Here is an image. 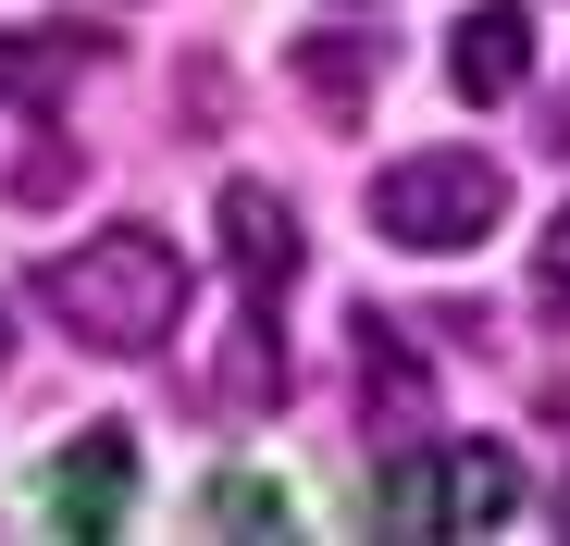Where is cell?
<instances>
[{"mask_svg": "<svg viewBox=\"0 0 570 546\" xmlns=\"http://www.w3.org/2000/svg\"><path fill=\"white\" fill-rule=\"evenodd\" d=\"M521 75H533V13L521 0H484V13L446 26V87L459 100H521Z\"/></svg>", "mask_w": 570, "mask_h": 546, "instance_id": "cell-5", "label": "cell"}, {"mask_svg": "<svg viewBox=\"0 0 570 546\" xmlns=\"http://www.w3.org/2000/svg\"><path fill=\"white\" fill-rule=\"evenodd\" d=\"M212 212H224V261H236L248 299H285V286H298V212H285L261 174H224Z\"/></svg>", "mask_w": 570, "mask_h": 546, "instance_id": "cell-4", "label": "cell"}, {"mask_svg": "<svg viewBox=\"0 0 570 546\" xmlns=\"http://www.w3.org/2000/svg\"><path fill=\"white\" fill-rule=\"evenodd\" d=\"M75 174H87L75 149H26V162H13V199H62V187H75Z\"/></svg>", "mask_w": 570, "mask_h": 546, "instance_id": "cell-12", "label": "cell"}, {"mask_svg": "<svg viewBox=\"0 0 570 546\" xmlns=\"http://www.w3.org/2000/svg\"><path fill=\"white\" fill-rule=\"evenodd\" d=\"M347 373H360V398L385 410V422L422 410V360H410V335H397L385 311H347Z\"/></svg>", "mask_w": 570, "mask_h": 546, "instance_id": "cell-7", "label": "cell"}, {"mask_svg": "<svg viewBox=\"0 0 570 546\" xmlns=\"http://www.w3.org/2000/svg\"><path fill=\"white\" fill-rule=\"evenodd\" d=\"M0 360H13V323H0Z\"/></svg>", "mask_w": 570, "mask_h": 546, "instance_id": "cell-14", "label": "cell"}, {"mask_svg": "<svg viewBox=\"0 0 570 546\" xmlns=\"http://www.w3.org/2000/svg\"><path fill=\"white\" fill-rule=\"evenodd\" d=\"M558 149H570V100H558Z\"/></svg>", "mask_w": 570, "mask_h": 546, "instance_id": "cell-13", "label": "cell"}, {"mask_svg": "<svg viewBox=\"0 0 570 546\" xmlns=\"http://www.w3.org/2000/svg\"><path fill=\"white\" fill-rule=\"evenodd\" d=\"M533 299H546V323L570 335V212L546 224V261H533Z\"/></svg>", "mask_w": 570, "mask_h": 546, "instance_id": "cell-11", "label": "cell"}, {"mask_svg": "<svg viewBox=\"0 0 570 546\" xmlns=\"http://www.w3.org/2000/svg\"><path fill=\"white\" fill-rule=\"evenodd\" d=\"M509 509H521V485H509L497 447H446V460H397V472H385V521H397V534H410V521L497 534Z\"/></svg>", "mask_w": 570, "mask_h": 546, "instance_id": "cell-3", "label": "cell"}, {"mask_svg": "<svg viewBox=\"0 0 570 546\" xmlns=\"http://www.w3.org/2000/svg\"><path fill=\"white\" fill-rule=\"evenodd\" d=\"M212 521H261V534H273V521H285V485H261V472H224V485H212Z\"/></svg>", "mask_w": 570, "mask_h": 546, "instance_id": "cell-10", "label": "cell"}, {"mask_svg": "<svg viewBox=\"0 0 570 546\" xmlns=\"http://www.w3.org/2000/svg\"><path fill=\"white\" fill-rule=\"evenodd\" d=\"M497 212H509V174H497L484 149L385 162V187H372V236H385V248H422V261L484 248V236H497Z\"/></svg>", "mask_w": 570, "mask_h": 546, "instance_id": "cell-2", "label": "cell"}, {"mask_svg": "<svg viewBox=\"0 0 570 546\" xmlns=\"http://www.w3.org/2000/svg\"><path fill=\"white\" fill-rule=\"evenodd\" d=\"M38 299H50L62 335H87L100 360H137V348H161L174 311H186V261H174L149 224H112V236L38 261Z\"/></svg>", "mask_w": 570, "mask_h": 546, "instance_id": "cell-1", "label": "cell"}, {"mask_svg": "<svg viewBox=\"0 0 570 546\" xmlns=\"http://www.w3.org/2000/svg\"><path fill=\"white\" fill-rule=\"evenodd\" d=\"M75 62H87V38L75 26H13V38H0V100H62V87H75Z\"/></svg>", "mask_w": 570, "mask_h": 546, "instance_id": "cell-8", "label": "cell"}, {"mask_svg": "<svg viewBox=\"0 0 570 546\" xmlns=\"http://www.w3.org/2000/svg\"><path fill=\"white\" fill-rule=\"evenodd\" d=\"M125 497H137V447H125V435H87L75 460L50 472V509H62V534H112V521H125Z\"/></svg>", "mask_w": 570, "mask_h": 546, "instance_id": "cell-6", "label": "cell"}, {"mask_svg": "<svg viewBox=\"0 0 570 546\" xmlns=\"http://www.w3.org/2000/svg\"><path fill=\"white\" fill-rule=\"evenodd\" d=\"M298 62H311V87H323L335 113H360V100H372V50H335V38H311Z\"/></svg>", "mask_w": 570, "mask_h": 546, "instance_id": "cell-9", "label": "cell"}]
</instances>
